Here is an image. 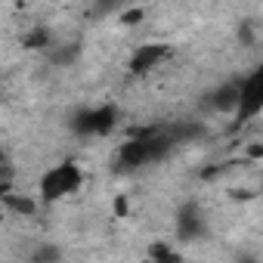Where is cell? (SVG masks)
I'll return each instance as SVG.
<instances>
[{
	"instance_id": "8fae6325",
	"label": "cell",
	"mask_w": 263,
	"mask_h": 263,
	"mask_svg": "<svg viewBox=\"0 0 263 263\" xmlns=\"http://www.w3.org/2000/svg\"><path fill=\"white\" fill-rule=\"evenodd\" d=\"M59 260H62V251L56 245H41L31 254V263H59Z\"/></svg>"
},
{
	"instance_id": "7c38bea8",
	"label": "cell",
	"mask_w": 263,
	"mask_h": 263,
	"mask_svg": "<svg viewBox=\"0 0 263 263\" xmlns=\"http://www.w3.org/2000/svg\"><path fill=\"white\" fill-rule=\"evenodd\" d=\"M146 19V10L143 7H127L118 13V25H140Z\"/></svg>"
},
{
	"instance_id": "ba28073f",
	"label": "cell",
	"mask_w": 263,
	"mask_h": 263,
	"mask_svg": "<svg viewBox=\"0 0 263 263\" xmlns=\"http://www.w3.org/2000/svg\"><path fill=\"white\" fill-rule=\"evenodd\" d=\"M22 44H25V50H53V34H50V28L34 25V28L22 37Z\"/></svg>"
},
{
	"instance_id": "4fadbf2b",
	"label": "cell",
	"mask_w": 263,
	"mask_h": 263,
	"mask_svg": "<svg viewBox=\"0 0 263 263\" xmlns=\"http://www.w3.org/2000/svg\"><path fill=\"white\" fill-rule=\"evenodd\" d=\"M245 155H248L251 161H260V158H263V143H260V140L248 143V146H245Z\"/></svg>"
},
{
	"instance_id": "5b68a950",
	"label": "cell",
	"mask_w": 263,
	"mask_h": 263,
	"mask_svg": "<svg viewBox=\"0 0 263 263\" xmlns=\"http://www.w3.org/2000/svg\"><path fill=\"white\" fill-rule=\"evenodd\" d=\"M167 56H171V47H167V44H143L140 50H134L127 68H130V74L143 78V74H149L152 68H158Z\"/></svg>"
},
{
	"instance_id": "2e32d148",
	"label": "cell",
	"mask_w": 263,
	"mask_h": 263,
	"mask_svg": "<svg viewBox=\"0 0 263 263\" xmlns=\"http://www.w3.org/2000/svg\"><path fill=\"white\" fill-rule=\"evenodd\" d=\"M238 34H241V41H245V44H251V41H254V34H251V25H248V22L238 28Z\"/></svg>"
},
{
	"instance_id": "9c48e42d",
	"label": "cell",
	"mask_w": 263,
	"mask_h": 263,
	"mask_svg": "<svg viewBox=\"0 0 263 263\" xmlns=\"http://www.w3.org/2000/svg\"><path fill=\"white\" fill-rule=\"evenodd\" d=\"M149 263H183V257H180L177 248H171L164 241H155L149 248Z\"/></svg>"
},
{
	"instance_id": "277c9868",
	"label": "cell",
	"mask_w": 263,
	"mask_h": 263,
	"mask_svg": "<svg viewBox=\"0 0 263 263\" xmlns=\"http://www.w3.org/2000/svg\"><path fill=\"white\" fill-rule=\"evenodd\" d=\"M208 235V223L201 217V204L198 201H186L177 214V238L186 245V241H198Z\"/></svg>"
},
{
	"instance_id": "6da1fadb",
	"label": "cell",
	"mask_w": 263,
	"mask_h": 263,
	"mask_svg": "<svg viewBox=\"0 0 263 263\" xmlns=\"http://www.w3.org/2000/svg\"><path fill=\"white\" fill-rule=\"evenodd\" d=\"M84 186V171L74 164V161H62L56 167H50L44 177H41V201L53 204V201H62L68 195H74L78 189Z\"/></svg>"
},
{
	"instance_id": "30bf717a",
	"label": "cell",
	"mask_w": 263,
	"mask_h": 263,
	"mask_svg": "<svg viewBox=\"0 0 263 263\" xmlns=\"http://www.w3.org/2000/svg\"><path fill=\"white\" fill-rule=\"evenodd\" d=\"M78 56H81V44H62V47L50 50V62L53 65H71Z\"/></svg>"
},
{
	"instance_id": "5bb4252c",
	"label": "cell",
	"mask_w": 263,
	"mask_h": 263,
	"mask_svg": "<svg viewBox=\"0 0 263 263\" xmlns=\"http://www.w3.org/2000/svg\"><path fill=\"white\" fill-rule=\"evenodd\" d=\"M115 214H118V217H124V214H127V198H124V195H118V198H115Z\"/></svg>"
},
{
	"instance_id": "7a4b0ae2",
	"label": "cell",
	"mask_w": 263,
	"mask_h": 263,
	"mask_svg": "<svg viewBox=\"0 0 263 263\" xmlns=\"http://www.w3.org/2000/svg\"><path fill=\"white\" fill-rule=\"evenodd\" d=\"M118 124V108L115 105H99V108H81L71 118V130L78 137H105Z\"/></svg>"
},
{
	"instance_id": "8992f818",
	"label": "cell",
	"mask_w": 263,
	"mask_h": 263,
	"mask_svg": "<svg viewBox=\"0 0 263 263\" xmlns=\"http://www.w3.org/2000/svg\"><path fill=\"white\" fill-rule=\"evenodd\" d=\"M235 105H238V81H226L211 93L214 111H235Z\"/></svg>"
},
{
	"instance_id": "e0dca14e",
	"label": "cell",
	"mask_w": 263,
	"mask_h": 263,
	"mask_svg": "<svg viewBox=\"0 0 263 263\" xmlns=\"http://www.w3.org/2000/svg\"><path fill=\"white\" fill-rule=\"evenodd\" d=\"M4 164H10V158H7V152H4V149H0V167H4Z\"/></svg>"
},
{
	"instance_id": "9a60e30c",
	"label": "cell",
	"mask_w": 263,
	"mask_h": 263,
	"mask_svg": "<svg viewBox=\"0 0 263 263\" xmlns=\"http://www.w3.org/2000/svg\"><path fill=\"white\" fill-rule=\"evenodd\" d=\"M232 195H235V201H251V198H254V192H251V189H235Z\"/></svg>"
},
{
	"instance_id": "52a82bcc",
	"label": "cell",
	"mask_w": 263,
	"mask_h": 263,
	"mask_svg": "<svg viewBox=\"0 0 263 263\" xmlns=\"http://www.w3.org/2000/svg\"><path fill=\"white\" fill-rule=\"evenodd\" d=\"M0 201H4L7 211H13V214H19V217H34V214H37V198L22 195V192H16V189H13L10 195H4Z\"/></svg>"
},
{
	"instance_id": "3957f363",
	"label": "cell",
	"mask_w": 263,
	"mask_h": 263,
	"mask_svg": "<svg viewBox=\"0 0 263 263\" xmlns=\"http://www.w3.org/2000/svg\"><path fill=\"white\" fill-rule=\"evenodd\" d=\"M263 111V71H251L248 78L238 81V105H235V118L238 124L254 121Z\"/></svg>"
}]
</instances>
